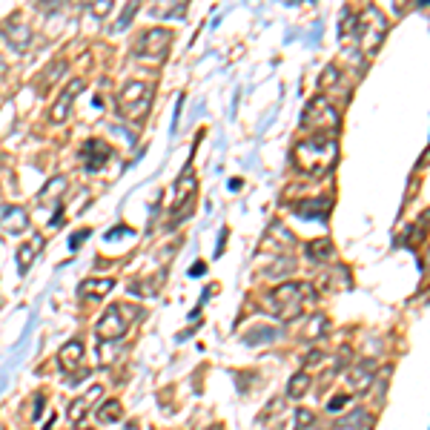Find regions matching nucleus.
Masks as SVG:
<instances>
[{"instance_id": "1", "label": "nucleus", "mask_w": 430, "mask_h": 430, "mask_svg": "<svg viewBox=\"0 0 430 430\" xmlns=\"http://www.w3.org/2000/svg\"><path fill=\"white\" fill-rule=\"evenodd\" d=\"M316 301V290L301 281H284L273 293L264 296V310L273 313L278 321H296L304 313V304Z\"/></svg>"}, {"instance_id": "2", "label": "nucleus", "mask_w": 430, "mask_h": 430, "mask_svg": "<svg viewBox=\"0 0 430 430\" xmlns=\"http://www.w3.org/2000/svg\"><path fill=\"white\" fill-rule=\"evenodd\" d=\"M339 158V143L327 138V135H316V138H304L296 143L293 150V161L296 170H301L304 175H324L333 170V164Z\"/></svg>"}, {"instance_id": "3", "label": "nucleus", "mask_w": 430, "mask_h": 430, "mask_svg": "<svg viewBox=\"0 0 430 430\" xmlns=\"http://www.w3.org/2000/svg\"><path fill=\"white\" fill-rule=\"evenodd\" d=\"M385 35H388V17L381 15L379 6H367L362 15H356V40H358V52L365 58H373L379 52Z\"/></svg>"}, {"instance_id": "4", "label": "nucleus", "mask_w": 430, "mask_h": 430, "mask_svg": "<svg viewBox=\"0 0 430 430\" xmlns=\"http://www.w3.org/2000/svg\"><path fill=\"white\" fill-rule=\"evenodd\" d=\"M150 106H152V86L143 81H129L121 89V95H118V112L132 124H141L147 118Z\"/></svg>"}, {"instance_id": "5", "label": "nucleus", "mask_w": 430, "mask_h": 430, "mask_svg": "<svg viewBox=\"0 0 430 430\" xmlns=\"http://www.w3.org/2000/svg\"><path fill=\"white\" fill-rule=\"evenodd\" d=\"M339 112H336V106H333L324 95H319V98H313L307 104V109H304V121H301V127L304 129H316L319 135L321 132H336L339 129Z\"/></svg>"}, {"instance_id": "6", "label": "nucleus", "mask_w": 430, "mask_h": 430, "mask_svg": "<svg viewBox=\"0 0 430 430\" xmlns=\"http://www.w3.org/2000/svg\"><path fill=\"white\" fill-rule=\"evenodd\" d=\"M173 46V32L164 29V26H155V29H147L138 40H135V55L138 58H150V61H161L166 58Z\"/></svg>"}, {"instance_id": "7", "label": "nucleus", "mask_w": 430, "mask_h": 430, "mask_svg": "<svg viewBox=\"0 0 430 430\" xmlns=\"http://www.w3.org/2000/svg\"><path fill=\"white\" fill-rule=\"evenodd\" d=\"M127 330H129V321L124 319L121 304H115L101 316V321L95 324V336H98L101 342H118V339L127 336Z\"/></svg>"}, {"instance_id": "8", "label": "nucleus", "mask_w": 430, "mask_h": 430, "mask_svg": "<svg viewBox=\"0 0 430 430\" xmlns=\"http://www.w3.org/2000/svg\"><path fill=\"white\" fill-rule=\"evenodd\" d=\"M86 89V81L83 78H72L63 89H61V95H58V101L52 104V109H49V118H52V124H63L66 118H69V112H72V104L78 101V95Z\"/></svg>"}, {"instance_id": "9", "label": "nucleus", "mask_w": 430, "mask_h": 430, "mask_svg": "<svg viewBox=\"0 0 430 430\" xmlns=\"http://www.w3.org/2000/svg\"><path fill=\"white\" fill-rule=\"evenodd\" d=\"M376 379V362L373 358H362V362H356L350 370H347V385L353 393H367L370 385Z\"/></svg>"}, {"instance_id": "10", "label": "nucleus", "mask_w": 430, "mask_h": 430, "mask_svg": "<svg viewBox=\"0 0 430 430\" xmlns=\"http://www.w3.org/2000/svg\"><path fill=\"white\" fill-rule=\"evenodd\" d=\"M101 393H104V390H101L98 385H95V388H89L83 396L72 399V401H69V408H66V419H69V424H81V422L86 419L89 408H92V404L101 399Z\"/></svg>"}, {"instance_id": "11", "label": "nucleus", "mask_w": 430, "mask_h": 430, "mask_svg": "<svg viewBox=\"0 0 430 430\" xmlns=\"http://www.w3.org/2000/svg\"><path fill=\"white\" fill-rule=\"evenodd\" d=\"M0 227H3L6 232H12V235H20L23 230L29 227V215L23 212L20 207L3 204V207H0Z\"/></svg>"}, {"instance_id": "12", "label": "nucleus", "mask_w": 430, "mask_h": 430, "mask_svg": "<svg viewBox=\"0 0 430 430\" xmlns=\"http://www.w3.org/2000/svg\"><path fill=\"white\" fill-rule=\"evenodd\" d=\"M83 356H86L83 344H81L78 339H72V342H66V344L58 350V365H61V370L72 373V370H78V367H81Z\"/></svg>"}, {"instance_id": "13", "label": "nucleus", "mask_w": 430, "mask_h": 430, "mask_svg": "<svg viewBox=\"0 0 430 430\" xmlns=\"http://www.w3.org/2000/svg\"><path fill=\"white\" fill-rule=\"evenodd\" d=\"M3 38L9 40V46L15 52H26L29 43H32V29L26 23H6L3 26Z\"/></svg>"}, {"instance_id": "14", "label": "nucleus", "mask_w": 430, "mask_h": 430, "mask_svg": "<svg viewBox=\"0 0 430 430\" xmlns=\"http://www.w3.org/2000/svg\"><path fill=\"white\" fill-rule=\"evenodd\" d=\"M109 155H112L109 143H104V141H98V138L86 141V147H83V161H86V170H101V166H104V161H106Z\"/></svg>"}, {"instance_id": "15", "label": "nucleus", "mask_w": 430, "mask_h": 430, "mask_svg": "<svg viewBox=\"0 0 430 430\" xmlns=\"http://www.w3.org/2000/svg\"><path fill=\"white\" fill-rule=\"evenodd\" d=\"M115 290V278H83L78 287L81 298H104Z\"/></svg>"}, {"instance_id": "16", "label": "nucleus", "mask_w": 430, "mask_h": 430, "mask_svg": "<svg viewBox=\"0 0 430 430\" xmlns=\"http://www.w3.org/2000/svg\"><path fill=\"white\" fill-rule=\"evenodd\" d=\"M304 253H307L310 261H316V264H327V261H333V255H336L330 238H316V241H310Z\"/></svg>"}, {"instance_id": "17", "label": "nucleus", "mask_w": 430, "mask_h": 430, "mask_svg": "<svg viewBox=\"0 0 430 430\" xmlns=\"http://www.w3.org/2000/svg\"><path fill=\"white\" fill-rule=\"evenodd\" d=\"M193 196H196V175L186 173V175L178 181V193H175V212H178V218H181V212H184V204H186V207L193 204Z\"/></svg>"}, {"instance_id": "18", "label": "nucleus", "mask_w": 430, "mask_h": 430, "mask_svg": "<svg viewBox=\"0 0 430 430\" xmlns=\"http://www.w3.org/2000/svg\"><path fill=\"white\" fill-rule=\"evenodd\" d=\"M373 427V416L367 411H353L344 419H336V430H370Z\"/></svg>"}, {"instance_id": "19", "label": "nucleus", "mask_w": 430, "mask_h": 430, "mask_svg": "<svg viewBox=\"0 0 430 430\" xmlns=\"http://www.w3.org/2000/svg\"><path fill=\"white\" fill-rule=\"evenodd\" d=\"M296 212L301 218H324L330 212V201L327 198H313V201H298L296 204Z\"/></svg>"}, {"instance_id": "20", "label": "nucleus", "mask_w": 430, "mask_h": 430, "mask_svg": "<svg viewBox=\"0 0 430 430\" xmlns=\"http://www.w3.org/2000/svg\"><path fill=\"white\" fill-rule=\"evenodd\" d=\"M310 385H313L310 373L307 370H298V373L290 376V381H287V396H290V399H301V396H307Z\"/></svg>"}, {"instance_id": "21", "label": "nucleus", "mask_w": 430, "mask_h": 430, "mask_svg": "<svg viewBox=\"0 0 430 430\" xmlns=\"http://www.w3.org/2000/svg\"><path fill=\"white\" fill-rule=\"evenodd\" d=\"M124 416V404L118 401V399H106L101 408H98V413H95V419H98L101 424H112V422H118Z\"/></svg>"}, {"instance_id": "22", "label": "nucleus", "mask_w": 430, "mask_h": 430, "mask_svg": "<svg viewBox=\"0 0 430 430\" xmlns=\"http://www.w3.org/2000/svg\"><path fill=\"white\" fill-rule=\"evenodd\" d=\"M43 247V235H35L32 238V244H23L20 250H17V267H20V273H26L29 267H32V261H35V253Z\"/></svg>"}, {"instance_id": "23", "label": "nucleus", "mask_w": 430, "mask_h": 430, "mask_svg": "<svg viewBox=\"0 0 430 430\" xmlns=\"http://www.w3.org/2000/svg\"><path fill=\"white\" fill-rule=\"evenodd\" d=\"M66 186H69V178L66 175H55L49 184H46L43 189H40V196H38V201H58L63 193H66Z\"/></svg>"}, {"instance_id": "24", "label": "nucleus", "mask_w": 430, "mask_h": 430, "mask_svg": "<svg viewBox=\"0 0 430 430\" xmlns=\"http://www.w3.org/2000/svg\"><path fill=\"white\" fill-rule=\"evenodd\" d=\"M324 333H327V319H324V316H313V319L307 321V327L298 330V336L307 339V342H316V339L324 336Z\"/></svg>"}, {"instance_id": "25", "label": "nucleus", "mask_w": 430, "mask_h": 430, "mask_svg": "<svg viewBox=\"0 0 430 430\" xmlns=\"http://www.w3.org/2000/svg\"><path fill=\"white\" fill-rule=\"evenodd\" d=\"M63 69H66V61H63V58H58V61H55L49 69H46V75L38 81V89H40V92H43V89H49V86H52V83H55V81L63 75Z\"/></svg>"}, {"instance_id": "26", "label": "nucleus", "mask_w": 430, "mask_h": 430, "mask_svg": "<svg viewBox=\"0 0 430 430\" xmlns=\"http://www.w3.org/2000/svg\"><path fill=\"white\" fill-rule=\"evenodd\" d=\"M186 12V3H175V6H155L152 15L155 17H173V15H184Z\"/></svg>"}, {"instance_id": "27", "label": "nucleus", "mask_w": 430, "mask_h": 430, "mask_svg": "<svg viewBox=\"0 0 430 430\" xmlns=\"http://www.w3.org/2000/svg\"><path fill=\"white\" fill-rule=\"evenodd\" d=\"M347 404H350V393H342V396H333V399L327 401V411H333V413H336V411L347 408Z\"/></svg>"}, {"instance_id": "28", "label": "nucleus", "mask_w": 430, "mask_h": 430, "mask_svg": "<svg viewBox=\"0 0 430 430\" xmlns=\"http://www.w3.org/2000/svg\"><path fill=\"white\" fill-rule=\"evenodd\" d=\"M135 12H138V3H129V6L124 9V15H121V20H118V26H115V29H118V32H124V29H127V23L132 20Z\"/></svg>"}, {"instance_id": "29", "label": "nucleus", "mask_w": 430, "mask_h": 430, "mask_svg": "<svg viewBox=\"0 0 430 430\" xmlns=\"http://www.w3.org/2000/svg\"><path fill=\"white\" fill-rule=\"evenodd\" d=\"M310 424H313V413H310V411H298V413H296V427L304 430V427H310Z\"/></svg>"}, {"instance_id": "30", "label": "nucleus", "mask_w": 430, "mask_h": 430, "mask_svg": "<svg viewBox=\"0 0 430 430\" xmlns=\"http://www.w3.org/2000/svg\"><path fill=\"white\" fill-rule=\"evenodd\" d=\"M336 81H339V72H336V69H333V66H330V69H327V75H324V78H319V86L324 89V86H330V83H336Z\"/></svg>"}, {"instance_id": "31", "label": "nucleus", "mask_w": 430, "mask_h": 430, "mask_svg": "<svg viewBox=\"0 0 430 430\" xmlns=\"http://www.w3.org/2000/svg\"><path fill=\"white\" fill-rule=\"evenodd\" d=\"M109 12H112V3H109V0H101V3L92 6V15H98V17H104V15H109Z\"/></svg>"}, {"instance_id": "32", "label": "nucleus", "mask_w": 430, "mask_h": 430, "mask_svg": "<svg viewBox=\"0 0 430 430\" xmlns=\"http://www.w3.org/2000/svg\"><path fill=\"white\" fill-rule=\"evenodd\" d=\"M86 235H89V230H81V232H78V235H75V238H72V241H69V247H72V250H78V247H81V241H83Z\"/></svg>"}, {"instance_id": "33", "label": "nucleus", "mask_w": 430, "mask_h": 430, "mask_svg": "<svg viewBox=\"0 0 430 430\" xmlns=\"http://www.w3.org/2000/svg\"><path fill=\"white\" fill-rule=\"evenodd\" d=\"M43 401H46V396H38V399H35V413H32V419H35V422L40 419V411H43Z\"/></svg>"}, {"instance_id": "34", "label": "nucleus", "mask_w": 430, "mask_h": 430, "mask_svg": "<svg viewBox=\"0 0 430 430\" xmlns=\"http://www.w3.org/2000/svg\"><path fill=\"white\" fill-rule=\"evenodd\" d=\"M204 267H207V264H204V261H198V264H196L193 270H189V276H198V273H204Z\"/></svg>"}, {"instance_id": "35", "label": "nucleus", "mask_w": 430, "mask_h": 430, "mask_svg": "<svg viewBox=\"0 0 430 430\" xmlns=\"http://www.w3.org/2000/svg\"><path fill=\"white\" fill-rule=\"evenodd\" d=\"M124 430H141V424H138V422H129V424H127Z\"/></svg>"}]
</instances>
